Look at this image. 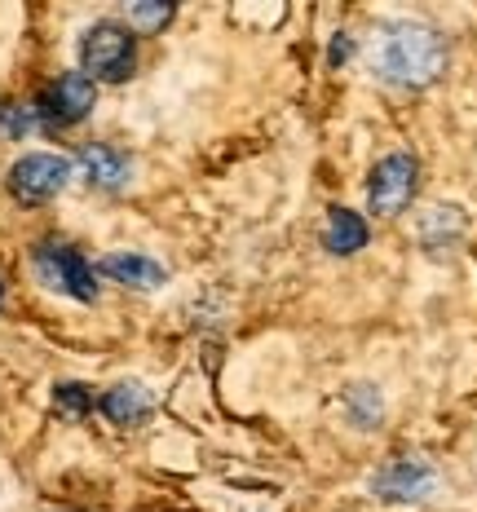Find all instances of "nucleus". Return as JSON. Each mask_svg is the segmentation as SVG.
<instances>
[{
    "label": "nucleus",
    "mask_w": 477,
    "mask_h": 512,
    "mask_svg": "<svg viewBox=\"0 0 477 512\" xmlns=\"http://www.w3.org/2000/svg\"><path fill=\"white\" fill-rule=\"evenodd\" d=\"M367 67L394 89H429L447 71V45L424 23H385L367 45Z\"/></svg>",
    "instance_id": "f257e3e1"
},
{
    "label": "nucleus",
    "mask_w": 477,
    "mask_h": 512,
    "mask_svg": "<svg viewBox=\"0 0 477 512\" xmlns=\"http://www.w3.org/2000/svg\"><path fill=\"white\" fill-rule=\"evenodd\" d=\"M80 67L93 84H124L137 71V36L124 23H93L80 36Z\"/></svg>",
    "instance_id": "f03ea898"
},
{
    "label": "nucleus",
    "mask_w": 477,
    "mask_h": 512,
    "mask_svg": "<svg viewBox=\"0 0 477 512\" xmlns=\"http://www.w3.org/2000/svg\"><path fill=\"white\" fill-rule=\"evenodd\" d=\"M31 265H36L40 283L53 287V292L71 296V301H84V305L98 301V283H93L89 261H84L76 248H67V243H58V239L36 243V252H31Z\"/></svg>",
    "instance_id": "7ed1b4c3"
},
{
    "label": "nucleus",
    "mask_w": 477,
    "mask_h": 512,
    "mask_svg": "<svg viewBox=\"0 0 477 512\" xmlns=\"http://www.w3.org/2000/svg\"><path fill=\"white\" fill-rule=\"evenodd\" d=\"M433 490H438V468L424 455H394L371 477V495L380 504H424Z\"/></svg>",
    "instance_id": "20e7f679"
},
{
    "label": "nucleus",
    "mask_w": 477,
    "mask_h": 512,
    "mask_svg": "<svg viewBox=\"0 0 477 512\" xmlns=\"http://www.w3.org/2000/svg\"><path fill=\"white\" fill-rule=\"evenodd\" d=\"M420 190V164L416 155L398 151V155H385L376 168H371V181H367V208L376 217H398L402 208L416 199Z\"/></svg>",
    "instance_id": "39448f33"
},
{
    "label": "nucleus",
    "mask_w": 477,
    "mask_h": 512,
    "mask_svg": "<svg viewBox=\"0 0 477 512\" xmlns=\"http://www.w3.org/2000/svg\"><path fill=\"white\" fill-rule=\"evenodd\" d=\"M71 181V159L67 155H23L14 168H9V195L27 208H40L49 199H58Z\"/></svg>",
    "instance_id": "423d86ee"
},
{
    "label": "nucleus",
    "mask_w": 477,
    "mask_h": 512,
    "mask_svg": "<svg viewBox=\"0 0 477 512\" xmlns=\"http://www.w3.org/2000/svg\"><path fill=\"white\" fill-rule=\"evenodd\" d=\"M93 106H98V84L84 76V71H67V76H58L40 93L36 115L53 128H67V124H80Z\"/></svg>",
    "instance_id": "0eeeda50"
},
{
    "label": "nucleus",
    "mask_w": 477,
    "mask_h": 512,
    "mask_svg": "<svg viewBox=\"0 0 477 512\" xmlns=\"http://www.w3.org/2000/svg\"><path fill=\"white\" fill-rule=\"evenodd\" d=\"M98 270L106 274V279L124 283V287H137V292H155V287L168 279L164 265L151 261V256H137V252H111V256H102Z\"/></svg>",
    "instance_id": "6e6552de"
},
{
    "label": "nucleus",
    "mask_w": 477,
    "mask_h": 512,
    "mask_svg": "<svg viewBox=\"0 0 477 512\" xmlns=\"http://www.w3.org/2000/svg\"><path fill=\"white\" fill-rule=\"evenodd\" d=\"M80 168H84V177H89L98 190H120L124 181H129V173H133L129 155L115 151V146H106V142L80 146Z\"/></svg>",
    "instance_id": "1a4fd4ad"
},
{
    "label": "nucleus",
    "mask_w": 477,
    "mask_h": 512,
    "mask_svg": "<svg viewBox=\"0 0 477 512\" xmlns=\"http://www.w3.org/2000/svg\"><path fill=\"white\" fill-rule=\"evenodd\" d=\"M102 415L111 424H120V429H137V424H146V415H151V393L142 389L137 380H124L115 384V389L102 393Z\"/></svg>",
    "instance_id": "9d476101"
},
{
    "label": "nucleus",
    "mask_w": 477,
    "mask_h": 512,
    "mask_svg": "<svg viewBox=\"0 0 477 512\" xmlns=\"http://www.w3.org/2000/svg\"><path fill=\"white\" fill-rule=\"evenodd\" d=\"M464 239V212L451 204H438L420 217V243L429 252H451Z\"/></svg>",
    "instance_id": "9b49d317"
},
{
    "label": "nucleus",
    "mask_w": 477,
    "mask_h": 512,
    "mask_svg": "<svg viewBox=\"0 0 477 512\" xmlns=\"http://www.w3.org/2000/svg\"><path fill=\"white\" fill-rule=\"evenodd\" d=\"M323 248L336 252V256H354L367 248V221L349 208H332L327 217V230H323Z\"/></svg>",
    "instance_id": "f8f14e48"
},
{
    "label": "nucleus",
    "mask_w": 477,
    "mask_h": 512,
    "mask_svg": "<svg viewBox=\"0 0 477 512\" xmlns=\"http://www.w3.org/2000/svg\"><path fill=\"white\" fill-rule=\"evenodd\" d=\"M345 411L358 429H376L380 415H385V402H380V393L371 389V384H354V389L345 393Z\"/></svg>",
    "instance_id": "ddd939ff"
},
{
    "label": "nucleus",
    "mask_w": 477,
    "mask_h": 512,
    "mask_svg": "<svg viewBox=\"0 0 477 512\" xmlns=\"http://www.w3.org/2000/svg\"><path fill=\"white\" fill-rule=\"evenodd\" d=\"M177 9L164 5V0H155V5H146V0H137V5L124 9V18H129V31H164L173 23Z\"/></svg>",
    "instance_id": "4468645a"
},
{
    "label": "nucleus",
    "mask_w": 477,
    "mask_h": 512,
    "mask_svg": "<svg viewBox=\"0 0 477 512\" xmlns=\"http://www.w3.org/2000/svg\"><path fill=\"white\" fill-rule=\"evenodd\" d=\"M53 407L62 415H71V420H80V415L93 411V393L84 389V384H58V389H53Z\"/></svg>",
    "instance_id": "2eb2a0df"
},
{
    "label": "nucleus",
    "mask_w": 477,
    "mask_h": 512,
    "mask_svg": "<svg viewBox=\"0 0 477 512\" xmlns=\"http://www.w3.org/2000/svg\"><path fill=\"white\" fill-rule=\"evenodd\" d=\"M349 53H354V40H349L345 31H341V36L332 40V49H327V62H332V67H341V62L349 58Z\"/></svg>",
    "instance_id": "dca6fc26"
},
{
    "label": "nucleus",
    "mask_w": 477,
    "mask_h": 512,
    "mask_svg": "<svg viewBox=\"0 0 477 512\" xmlns=\"http://www.w3.org/2000/svg\"><path fill=\"white\" fill-rule=\"evenodd\" d=\"M0 301H5V279H0Z\"/></svg>",
    "instance_id": "f3484780"
}]
</instances>
